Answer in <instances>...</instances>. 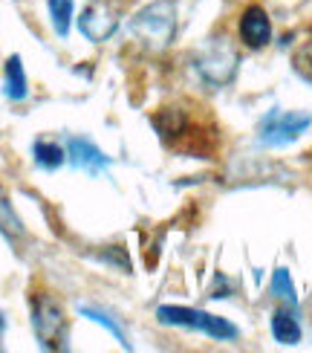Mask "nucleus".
Wrapping results in <instances>:
<instances>
[{
  "mask_svg": "<svg viewBox=\"0 0 312 353\" xmlns=\"http://www.w3.org/2000/svg\"><path fill=\"white\" fill-rule=\"evenodd\" d=\"M130 35L151 52L168 50L176 38V3L174 0H154L130 18Z\"/></svg>",
  "mask_w": 312,
  "mask_h": 353,
  "instance_id": "1",
  "label": "nucleus"
},
{
  "mask_svg": "<svg viewBox=\"0 0 312 353\" xmlns=\"http://www.w3.org/2000/svg\"><path fill=\"white\" fill-rule=\"evenodd\" d=\"M156 319L162 325H171V327H188V330H197V333H205L211 336L217 342H231L240 336L231 321L220 319V316H211L205 310H191V307H176V304H162L156 307Z\"/></svg>",
  "mask_w": 312,
  "mask_h": 353,
  "instance_id": "2",
  "label": "nucleus"
},
{
  "mask_svg": "<svg viewBox=\"0 0 312 353\" xmlns=\"http://www.w3.org/2000/svg\"><path fill=\"white\" fill-rule=\"evenodd\" d=\"M32 327L41 347L67 350V313L52 296L32 299Z\"/></svg>",
  "mask_w": 312,
  "mask_h": 353,
  "instance_id": "3",
  "label": "nucleus"
},
{
  "mask_svg": "<svg viewBox=\"0 0 312 353\" xmlns=\"http://www.w3.org/2000/svg\"><path fill=\"white\" fill-rule=\"evenodd\" d=\"M237 52L234 47L229 43V38H211L205 43V47L200 50L197 55V72H200V79L205 84H211V87H226L231 79H234V72H237Z\"/></svg>",
  "mask_w": 312,
  "mask_h": 353,
  "instance_id": "4",
  "label": "nucleus"
},
{
  "mask_svg": "<svg viewBox=\"0 0 312 353\" xmlns=\"http://www.w3.org/2000/svg\"><path fill=\"white\" fill-rule=\"evenodd\" d=\"M309 125H312V116L304 110H269L260 119L258 139L266 148H284V145L298 139Z\"/></svg>",
  "mask_w": 312,
  "mask_h": 353,
  "instance_id": "5",
  "label": "nucleus"
},
{
  "mask_svg": "<svg viewBox=\"0 0 312 353\" xmlns=\"http://www.w3.org/2000/svg\"><path fill=\"white\" fill-rule=\"evenodd\" d=\"M118 23H122V14H118V6L107 3V0H93L90 6H84L81 18H79V32L93 41V43H104L116 35Z\"/></svg>",
  "mask_w": 312,
  "mask_h": 353,
  "instance_id": "6",
  "label": "nucleus"
},
{
  "mask_svg": "<svg viewBox=\"0 0 312 353\" xmlns=\"http://www.w3.org/2000/svg\"><path fill=\"white\" fill-rule=\"evenodd\" d=\"M67 163L79 171H87L90 176H98L101 171H107L113 165V159L104 154L96 142L84 137H70L67 139Z\"/></svg>",
  "mask_w": 312,
  "mask_h": 353,
  "instance_id": "7",
  "label": "nucleus"
},
{
  "mask_svg": "<svg viewBox=\"0 0 312 353\" xmlns=\"http://www.w3.org/2000/svg\"><path fill=\"white\" fill-rule=\"evenodd\" d=\"M240 41L251 50H260L272 41V21L263 6H249L240 18Z\"/></svg>",
  "mask_w": 312,
  "mask_h": 353,
  "instance_id": "8",
  "label": "nucleus"
},
{
  "mask_svg": "<svg viewBox=\"0 0 312 353\" xmlns=\"http://www.w3.org/2000/svg\"><path fill=\"white\" fill-rule=\"evenodd\" d=\"M3 96L9 101H23L29 96V81L21 55H9V61L3 67Z\"/></svg>",
  "mask_w": 312,
  "mask_h": 353,
  "instance_id": "9",
  "label": "nucleus"
},
{
  "mask_svg": "<svg viewBox=\"0 0 312 353\" xmlns=\"http://www.w3.org/2000/svg\"><path fill=\"white\" fill-rule=\"evenodd\" d=\"M32 154H35V163L41 168H47V171L61 168L64 159H67V148L64 145H58V142H52V139H35Z\"/></svg>",
  "mask_w": 312,
  "mask_h": 353,
  "instance_id": "10",
  "label": "nucleus"
},
{
  "mask_svg": "<svg viewBox=\"0 0 312 353\" xmlns=\"http://www.w3.org/2000/svg\"><path fill=\"white\" fill-rule=\"evenodd\" d=\"M272 336L280 345H298L301 342V325L289 310H278L272 316Z\"/></svg>",
  "mask_w": 312,
  "mask_h": 353,
  "instance_id": "11",
  "label": "nucleus"
},
{
  "mask_svg": "<svg viewBox=\"0 0 312 353\" xmlns=\"http://www.w3.org/2000/svg\"><path fill=\"white\" fill-rule=\"evenodd\" d=\"M47 9H50V21H52L55 35L67 41L70 26H72V12H76V0H47Z\"/></svg>",
  "mask_w": 312,
  "mask_h": 353,
  "instance_id": "12",
  "label": "nucleus"
},
{
  "mask_svg": "<svg viewBox=\"0 0 312 353\" xmlns=\"http://www.w3.org/2000/svg\"><path fill=\"white\" fill-rule=\"evenodd\" d=\"M81 316H84V319H90V321H96V325H101L104 330H110V333L116 336V342H118V345H122L125 350H130V342H127V333H125L122 327H118V325H116V319H113V316H107V313H104V310H98V307H81Z\"/></svg>",
  "mask_w": 312,
  "mask_h": 353,
  "instance_id": "13",
  "label": "nucleus"
},
{
  "mask_svg": "<svg viewBox=\"0 0 312 353\" xmlns=\"http://www.w3.org/2000/svg\"><path fill=\"white\" fill-rule=\"evenodd\" d=\"M272 296L278 299H284L289 307H298V292H295V284H292V278H289V270H275L272 275Z\"/></svg>",
  "mask_w": 312,
  "mask_h": 353,
  "instance_id": "14",
  "label": "nucleus"
},
{
  "mask_svg": "<svg viewBox=\"0 0 312 353\" xmlns=\"http://www.w3.org/2000/svg\"><path fill=\"white\" fill-rule=\"evenodd\" d=\"M295 70H298V76L312 81V43H306V47L295 55Z\"/></svg>",
  "mask_w": 312,
  "mask_h": 353,
  "instance_id": "15",
  "label": "nucleus"
},
{
  "mask_svg": "<svg viewBox=\"0 0 312 353\" xmlns=\"http://www.w3.org/2000/svg\"><path fill=\"white\" fill-rule=\"evenodd\" d=\"M3 327H6V319H3V313H0V333H3Z\"/></svg>",
  "mask_w": 312,
  "mask_h": 353,
  "instance_id": "16",
  "label": "nucleus"
}]
</instances>
